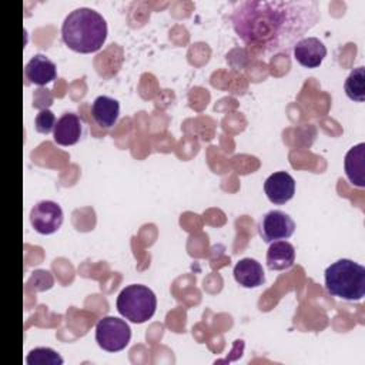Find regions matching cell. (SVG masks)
<instances>
[{"label": "cell", "mask_w": 365, "mask_h": 365, "mask_svg": "<svg viewBox=\"0 0 365 365\" xmlns=\"http://www.w3.org/2000/svg\"><path fill=\"white\" fill-rule=\"evenodd\" d=\"M27 365H61L63 358L51 348H34L26 358Z\"/></svg>", "instance_id": "obj_17"}, {"label": "cell", "mask_w": 365, "mask_h": 365, "mask_svg": "<svg viewBox=\"0 0 365 365\" xmlns=\"http://www.w3.org/2000/svg\"><path fill=\"white\" fill-rule=\"evenodd\" d=\"M345 174L355 187H365V144L354 145L345 155Z\"/></svg>", "instance_id": "obj_13"}, {"label": "cell", "mask_w": 365, "mask_h": 365, "mask_svg": "<svg viewBox=\"0 0 365 365\" xmlns=\"http://www.w3.org/2000/svg\"><path fill=\"white\" fill-rule=\"evenodd\" d=\"M294 56L301 66L307 68H315L325 58L327 47L317 37H305L295 43Z\"/></svg>", "instance_id": "obj_9"}, {"label": "cell", "mask_w": 365, "mask_h": 365, "mask_svg": "<svg viewBox=\"0 0 365 365\" xmlns=\"http://www.w3.org/2000/svg\"><path fill=\"white\" fill-rule=\"evenodd\" d=\"M120 115V104L108 96H98L91 104V117L103 128L113 127Z\"/></svg>", "instance_id": "obj_14"}, {"label": "cell", "mask_w": 365, "mask_h": 365, "mask_svg": "<svg viewBox=\"0 0 365 365\" xmlns=\"http://www.w3.org/2000/svg\"><path fill=\"white\" fill-rule=\"evenodd\" d=\"M234 278L244 288H257L265 282L261 264L254 258H242L234 267Z\"/></svg>", "instance_id": "obj_12"}, {"label": "cell", "mask_w": 365, "mask_h": 365, "mask_svg": "<svg viewBox=\"0 0 365 365\" xmlns=\"http://www.w3.org/2000/svg\"><path fill=\"white\" fill-rule=\"evenodd\" d=\"M264 191L271 202L285 204L295 194V180L285 171H277L265 180Z\"/></svg>", "instance_id": "obj_8"}, {"label": "cell", "mask_w": 365, "mask_h": 365, "mask_svg": "<svg viewBox=\"0 0 365 365\" xmlns=\"http://www.w3.org/2000/svg\"><path fill=\"white\" fill-rule=\"evenodd\" d=\"M295 248L288 241H274L267 251V267L271 271H284L294 265Z\"/></svg>", "instance_id": "obj_15"}, {"label": "cell", "mask_w": 365, "mask_h": 365, "mask_svg": "<svg viewBox=\"0 0 365 365\" xmlns=\"http://www.w3.org/2000/svg\"><path fill=\"white\" fill-rule=\"evenodd\" d=\"M115 305L121 317L130 322L143 324L154 315L157 298L148 287L133 284L120 291Z\"/></svg>", "instance_id": "obj_4"}, {"label": "cell", "mask_w": 365, "mask_h": 365, "mask_svg": "<svg viewBox=\"0 0 365 365\" xmlns=\"http://www.w3.org/2000/svg\"><path fill=\"white\" fill-rule=\"evenodd\" d=\"M61 37L68 48L77 53H94L107 38V23L93 9L80 7L68 13L61 26Z\"/></svg>", "instance_id": "obj_2"}, {"label": "cell", "mask_w": 365, "mask_h": 365, "mask_svg": "<svg viewBox=\"0 0 365 365\" xmlns=\"http://www.w3.org/2000/svg\"><path fill=\"white\" fill-rule=\"evenodd\" d=\"M30 284L37 289V291H44L53 287V277L48 271L40 269L33 272L31 278H30Z\"/></svg>", "instance_id": "obj_19"}, {"label": "cell", "mask_w": 365, "mask_h": 365, "mask_svg": "<svg viewBox=\"0 0 365 365\" xmlns=\"http://www.w3.org/2000/svg\"><path fill=\"white\" fill-rule=\"evenodd\" d=\"M344 88L351 100L362 103L365 100V67L354 68L346 77Z\"/></svg>", "instance_id": "obj_16"}, {"label": "cell", "mask_w": 365, "mask_h": 365, "mask_svg": "<svg viewBox=\"0 0 365 365\" xmlns=\"http://www.w3.org/2000/svg\"><path fill=\"white\" fill-rule=\"evenodd\" d=\"M328 294L346 301H361L365 295V268L352 259H338L325 269Z\"/></svg>", "instance_id": "obj_3"}, {"label": "cell", "mask_w": 365, "mask_h": 365, "mask_svg": "<svg viewBox=\"0 0 365 365\" xmlns=\"http://www.w3.org/2000/svg\"><path fill=\"white\" fill-rule=\"evenodd\" d=\"M56 117L54 114L47 110V108H43L38 111V114L36 115V120H34V125H36V131L37 133H41V134H48L50 131L54 130V125H56Z\"/></svg>", "instance_id": "obj_18"}, {"label": "cell", "mask_w": 365, "mask_h": 365, "mask_svg": "<svg viewBox=\"0 0 365 365\" xmlns=\"http://www.w3.org/2000/svg\"><path fill=\"white\" fill-rule=\"evenodd\" d=\"M81 137V120L74 113L63 114L53 130L54 143L63 147L74 145Z\"/></svg>", "instance_id": "obj_10"}, {"label": "cell", "mask_w": 365, "mask_h": 365, "mask_svg": "<svg viewBox=\"0 0 365 365\" xmlns=\"http://www.w3.org/2000/svg\"><path fill=\"white\" fill-rule=\"evenodd\" d=\"M318 20L314 1H244L232 13L237 36L262 53L288 50Z\"/></svg>", "instance_id": "obj_1"}, {"label": "cell", "mask_w": 365, "mask_h": 365, "mask_svg": "<svg viewBox=\"0 0 365 365\" xmlns=\"http://www.w3.org/2000/svg\"><path fill=\"white\" fill-rule=\"evenodd\" d=\"M259 235L265 242H274L277 240H287L295 231L294 220L279 210L267 212L259 222Z\"/></svg>", "instance_id": "obj_7"}, {"label": "cell", "mask_w": 365, "mask_h": 365, "mask_svg": "<svg viewBox=\"0 0 365 365\" xmlns=\"http://www.w3.org/2000/svg\"><path fill=\"white\" fill-rule=\"evenodd\" d=\"M24 76L29 83L36 86H46L47 83H51L57 76L56 64L46 56L36 54L26 64Z\"/></svg>", "instance_id": "obj_11"}, {"label": "cell", "mask_w": 365, "mask_h": 365, "mask_svg": "<svg viewBox=\"0 0 365 365\" xmlns=\"http://www.w3.org/2000/svg\"><path fill=\"white\" fill-rule=\"evenodd\" d=\"M131 339L130 325L117 317H104L96 325V341L107 352L123 351Z\"/></svg>", "instance_id": "obj_5"}, {"label": "cell", "mask_w": 365, "mask_h": 365, "mask_svg": "<svg viewBox=\"0 0 365 365\" xmlns=\"http://www.w3.org/2000/svg\"><path fill=\"white\" fill-rule=\"evenodd\" d=\"M30 222L38 234H53L63 224V210L54 201H40L30 211Z\"/></svg>", "instance_id": "obj_6"}]
</instances>
